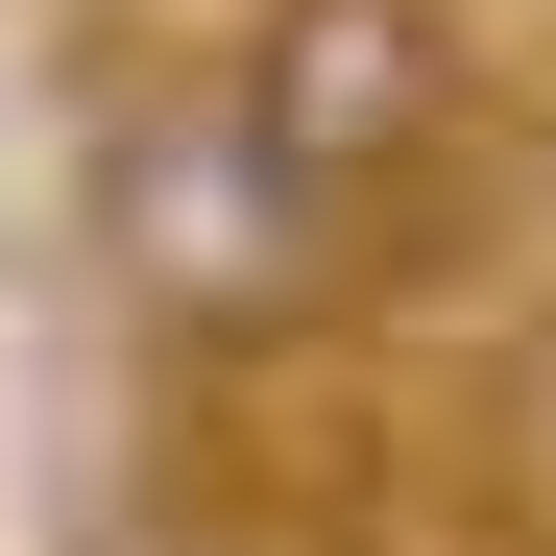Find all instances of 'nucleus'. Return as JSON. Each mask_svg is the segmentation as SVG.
Instances as JSON below:
<instances>
[{"instance_id":"1","label":"nucleus","mask_w":556,"mask_h":556,"mask_svg":"<svg viewBox=\"0 0 556 556\" xmlns=\"http://www.w3.org/2000/svg\"><path fill=\"white\" fill-rule=\"evenodd\" d=\"M73 218H98V291H122L146 339H194V363H266V339H315V315L363 291V218L315 194V169H266V122L218 98V73L98 98Z\"/></svg>"},{"instance_id":"2","label":"nucleus","mask_w":556,"mask_h":556,"mask_svg":"<svg viewBox=\"0 0 556 556\" xmlns=\"http://www.w3.org/2000/svg\"><path fill=\"white\" fill-rule=\"evenodd\" d=\"M218 98L266 122V169H315V194L363 218V194H412V169L459 146V25L435 0H266Z\"/></svg>"}]
</instances>
